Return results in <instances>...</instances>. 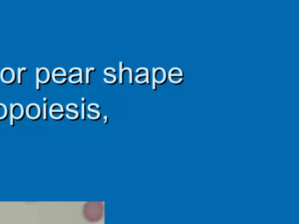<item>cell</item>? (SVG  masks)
Segmentation results:
<instances>
[{
  "label": "cell",
  "instance_id": "obj_7",
  "mask_svg": "<svg viewBox=\"0 0 299 224\" xmlns=\"http://www.w3.org/2000/svg\"><path fill=\"white\" fill-rule=\"evenodd\" d=\"M70 80H71V81H72V82H76V81H77V80H79V76H74L73 78H72V79H70Z\"/></svg>",
  "mask_w": 299,
  "mask_h": 224
},
{
  "label": "cell",
  "instance_id": "obj_1",
  "mask_svg": "<svg viewBox=\"0 0 299 224\" xmlns=\"http://www.w3.org/2000/svg\"><path fill=\"white\" fill-rule=\"evenodd\" d=\"M84 219L90 223H98L104 217V204L103 203H86L83 209Z\"/></svg>",
  "mask_w": 299,
  "mask_h": 224
},
{
  "label": "cell",
  "instance_id": "obj_3",
  "mask_svg": "<svg viewBox=\"0 0 299 224\" xmlns=\"http://www.w3.org/2000/svg\"><path fill=\"white\" fill-rule=\"evenodd\" d=\"M27 112H28V116L34 118L39 115V109H38L36 105H32L27 109Z\"/></svg>",
  "mask_w": 299,
  "mask_h": 224
},
{
  "label": "cell",
  "instance_id": "obj_8",
  "mask_svg": "<svg viewBox=\"0 0 299 224\" xmlns=\"http://www.w3.org/2000/svg\"><path fill=\"white\" fill-rule=\"evenodd\" d=\"M55 79H56V81L58 80L59 82H61V81L63 79V76H58V77H55Z\"/></svg>",
  "mask_w": 299,
  "mask_h": 224
},
{
  "label": "cell",
  "instance_id": "obj_4",
  "mask_svg": "<svg viewBox=\"0 0 299 224\" xmlns=\"http://www.w3.org/2000/svg\"><path fill=\"white\" fill-rule=\"evenodd\" d=\"M22 112H23V109L20 107L19 105H15L12 107V114L16 118H18L21 116Z\"/></svg>",
  "mask_w": 299,
  "mask_h": 224
},
{
  "label": "cell",
  "instance_id": "obj_2",
  "mask_svg": "<svg viewBox=\"0 0 299 224\" xmlns=\"http://www.w3.org/2000/svg\"><path fill=\"white\" fill-rule=\"evenodd\" d=\"M12 78H13V73L11 71V69H4V71L2 72V79H3V81L9 83V82H11Z\"/></svg>",
  "mask_w": 299,
  "mask_h": 224
},
{
  "label": "cell",
  "instance_id": "obj_5",
  "mask_svg": "<svg viewBox=\"0 0 299 224\" xmlns=\"http://www.w3.org/2000/svg\"><path fill=\"white\" fill-rule=\"evenodd\" d=\"M38 77H39V80H40V82H46V81L48 80V71H47V69H40V71H39Z\"/></svg>",
  "mask_w": 299,
  "mask_h": 224
},
{
  "label": "cell",
  "instance_id": "obj_6",
  "mask_svg": "<svg viewBox=\"0 0 299 224\" xmlns=\"http://www.w3.org/2000/svg\"><path fill=\"white\" fill-rule=\"evenodd\" d=\"M4 114H5V109H4L3 105H0V118L3 117L4 116Z\"/></svg>",
  "mask_w": 299,
  "mask_h": 224
}]
</instances>
